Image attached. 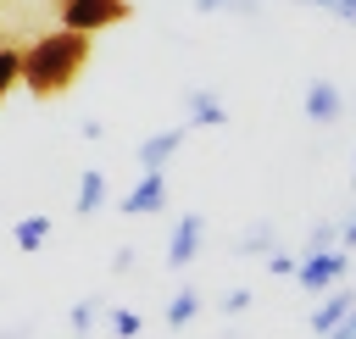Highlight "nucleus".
Returning <instances> with one entry per match:
<instances>
[{
	"instance_id": "obj_21",
	"label": "nucleus",
	"mask_w": 356,
	"mask_h": 339,
	"mask_svg": "<svg viewBox=\"0 0 356 339\" xmlns=\"http://www.w3.org/2000/svg\"><path fill=\"white\" fill-rule=\"evenodd\" d=\"M339 239V228L334 222H323V228H312V250H323V245H334Z\"/></svg>"
},
{
	"instance_id": "obj_6",
	"label": "nucleus",
	"mask_w": 356,
	"mask_h": 339,
	"mask_svg": "<svg viewBox=\"0 0 356 339\" xmlns=\"http://www.w3.org/2000/svg\"><path fill=\"white\" fill-rule=\"evenodd\" d=\"M306 117H312L317 128L339 122V117H345V94H339V83H328V78L306 83Z\"/></svg>"
},
{
	"instance_id": "obj_7",
	"label": "nucleus",
	"mask_w": 356,
	"mask_h": 339,
	"mask_svg": "<svg viewBox=\"0 0 356 339\" xmlns=\"http://www.w3.org/2000/svg\"><path fill=\"white\" fill-rule=\"evenodd\" d=\"M178 144H184V128H161V133H150V139L139 144V167H156V172H167V161L178 156Z\"/></svg>"
},
{
	"instance_id": "obj_9",
	"label": "nucleus",
	"mask_w": 356,
	"mask_h": 339,
	"mask_svg": "<svg viewBox=\"0 0 356 339\" xmlns=\"http://www.w3.org/2000/svg\"><path fill=\"white\" fill-rule=\"evenodd\" d=\"M222 122H228V106L211 89H189V128H222Z\"/></svg>"
},
{
	"instance_id": "obj_12",
	"label": "nucleus",
	"mask_w": 356,
	"mask_h": 339,
	"mask_svg": "<svg viewBox=\"0 0 356 339\" xmlns=\"http://www.w3.org/2000/svg\"><path fill=\"white\" fill-rule=\"evenodd\" d=\"M195 317H200V295H195V289H178L172 306H167V328H189Z\"/></svg>"
},
{
	"instance_id": "obj_1",
	"label": "nucleus",
	"mask_w": 356,
	"mask_h": 339,
	"mask_svg": "<svg viewBox=\"0 0 356 339\" xmlns=\"http://www.w3.org/2000/svg\"><path fill=\"white\" fill-rule=\"evenodd\" d=\"M83 61H89V33L50 28V33H39L28 50H17V83H22L28 94L50 100V94L72 89V78L83 72Z\"/></svg>"
},
{
	"instance_id": "obj_5",
	"label": "nucleus",
	"mask_w": 356,
	"mask_h": 339,
	"mask_svg": "<svg viewBox=\"0 0 356 339\" xmlns=\"http://www.w3.org/2000/svg\"><path fill=\"white\" fill-rule=\"evenodd\" d=\"M200 239H206V217H200V211L178 217V228H172V239H167V267H189V261L200 256Z\"/></svg>"
},
{
	"instance_id": "obj_2",
	"label": "nucleus",
	"mask_w": 356,
	"mask_h": 339,
	"mask_svg": "<svg viewBox=\"0 0 356 339\" xmlns=\"http://www.w3.org/2000/svg\"><path fill=\"white\" fill-rule=\"evenodd\" d=\"M56 6H61V28H72V33H100L134 11L128 0H56Z\"/></svg>"
},
{
	"instance_id": "obj_20",
	"label": "nucleus",
	"mask_w": 356,
	"mask_h": 339,
	"mask_svg": "<svg viewBox=\"0 0 356 339\" xmlns=\"http://www.w3.org/2000/svg\"><path fill=\"white\" fill-rule=\"evenodd\" d=\"M267 272L289 278V272H295V256H284V250H267Z\"/></svg>"
},
{
	"instance_id": "obj_15",
	"label": "nucleus",
	"mask_w": 356,
	"mask_h": 339,
	"mask_svg": "<svg viewBox=\"0 0 356 339\" xmlns=\"http://www.w3.org/2000/svg\"><path fill=\"white\" fill-rule=\"evenodd\" d=\"M17 89V50L11 44H0V100Z\"/></svg>"
},
{
	"instance_id": "obj_22",
	"label": "nucleus",
	"mask_w": 356,
	"mask_h": 339,
	"mask_svg": "<svg viewBox=\"0 0 356 339\" xmlns=\"http://www.w3.org/2000/svg\"><path fill=\"white\" fill-rule=\"evenodd\" d=\"M339 250H356V217L339 222Z\"/></svg>"
},
{
	"instance_id": "obj_23",
	"label": "nucleus",
	"mask_w": 356,
	"mask_h": 339,
	"mask_svg": "<svg viewBox=\"0 0 356 339\" xmlns=\"http://www.w3.org/2000/svg\"><path fill=\"white\" fill-rule=\"evenodd\" d=\"M222 11H239V17H256V11H261V0H228Z\"/></svg>"
},
{
	"instance_id": "obj_13",
	"label": "nucleus",
	"mask_w": 356,
	"mask_h": 339,
	"mask_svg": "<svg viewBox=\"0 0 356 339\" xmlns=\"http://www.w3.org/2000/svg\"><path fill=\"white\" fill-rule=\"evenodd\" d=\"M267 250H273V228H267V222L250 228V233L239 239V256H267Z\"/></svg>"
},
{
	"instance_id": "obj_18",
	"label": "nucleus",
	"mask_w": 356,
	"mask_h": 339,
	"mask_svg": "<svg viewBox=\"0 0 356 339\" xmlns=\"http://www.w3.org/2000/svg\"><path fill=\"white\" fill-rule=\"evenodd\" d=\"M222 311H228V317L250 311V289H228V295H222Z\"/></svg>"
},
{
	"instance_id": "obj_8",
	"label": "nucleus",
	"mask_w": 356,
	"mask_h": 339,
	"mask_svg": "<svg viewBox=\"0 0 356 339\" xmlns=\"http://www.w3.org/2000/svg\"><path fill=\"white\" fill-rule=\"evenodd\" d=\"M350 306H356V289H350V283H334V289H323V306L312 311V328H317V333H328V328H334V322H339Z\"/></svg>"
},
{
	"instance_id": "obj_19",
	"label": "nucleus",
	"mask_w": 356,
	"mask_h": 339,
	"mask_svg": "<svg viewBox=\"0 0 356 339\" xmlns=\"http://www.w3.org/2000/svg\"><path fill=\"white\" fill-rule=\"evenodd\" d=\"M323 339H356V306H350V311H345V317H339V322H334Z\"/></svg>"
},
{
	"instance_id": "obj_11",
	"label": "nucleus",
	"mask_w": 356,
	"mask_h": 339,
	"mask_svg": "<svg viewBox=\"0 0 356 339\" xmlns=\"http://www.w3.org/2000/svg\"><path fill=\"white\" fill-rule=\"evenodd\" d=\"M11 239H17V250H39V245L50 239V217H22V222L11 228Z\"/></svg>"
},
{
	"instance_id": "obj_10",
	"label": "nucleus",
	"mask_w": 356,
	"mask_h": 339,
	"mask_svg": "<svg viewBox=\"0 0 356 339\" xmlns=\"http://www.w3.org/2000/svg\"><path fill=\"white\" fill-rule=\"evenodd\" d=\"M106 206V178L89 167V172H78V200H72V217H95Z\"/></svg>"
},
{
	"instance_id": "obj_3",
	"label": "nucleus",
	"mask_w": 356,
	"mask_h": 339,
	"mask_svg": "<svg viewBox=\"0 0 356 339\" xmlns=\"http://www.w3.org/2000/svg\"><path fill=\"white\" fill-rule=\"evenodd\" d=\"M345 250H334V245H323V250H306L300 261H295V283L300 289H312V295H323V289H334V283H345Z\"/></svg>"
},
{
	"instance_id": "obj_4",
	"label": "nucleus",
	"mask_w": 356,
	"mask_h": 339,
	"mask_svg": "<svg viewBox=\"0 0 356 339\" xmlns=\"http://www.w3.org/2000/svg\"><path fill=\"white\" fill-rule=\"evenodd\" d=\"M161 206H167V178H161L156 167H145L139 183L122 195V211H128V217H156Z\"/></svg>"
},
{
	"instance_id": "obj_14",
	"label": "nucleus",
	"mask_w": 356,
	"mask_h": 339,
	"mask_svg": "<svg viewBox=\"0 0 356 339\" xmlns=\"http://www.w3.org/2000/svg\"><path fill=\"white\" fill-rule=\"evenodd\" d=\"M111 333H117V339H134V333H139V311L111 306Z\"/></svg>"
},
{
	"instance_id": "obj_17",
	"label": "nucleus",
	"mask_w": 356,
	"mask_h": 339,
	"mask_svg": "<svg viewBox=\"0 0 356 339\" xmlns=\"http://www.w3.org/2000/svg\"><path fill=\"white\" fill-rule=\"evenodd\" d=\"M306 6H323V11H334L339 22H356V0H306Z\"/></svg>"
},
{
	"instance_id": "obj_24",
	"label": "nucleus",
	"mask_w": 356,
	"mask_h": 339,
	"mask_svg": "<svg viewBox=\"0 0 356 339\" xmlns=\"http://www.w3.org/2000/svg\"><path fill=\"white\" fill-rule=\"evenodd\" d=\"M189 6H195V11H222L228 0H189Z\"/></svg>"
},
{
	"instance_id": "obj_16",
	"label": "nucleus",
	"mask_w": 356,
	"mask_h": 339,
	"mask_svg": "<svg viewBox=\"0 0 356 339\" xmlns=\"http://www.w3.org/2000/svg\"><path fill=\"white\" fill-rule=\"evenodd\" d=\"M95 306H100V300H78V306H72V317H67L72 333H89V328H95Z\"/></svg>"
}]
</instances>
